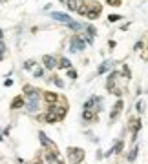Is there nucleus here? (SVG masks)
Wrapping results in <instances>:
<instances>
[{"label": "nucleus", "mask_w": 148, "mask_h": 164, "mask_svg": "<svg viewBox=\"0 0 148 164\" xmlns=\"http://www.w3.org/2000/svg\"><path fill=\"white\" fill-rule=\"evenodd\" d=\"M121 109H122V100H117V104L113 106V111H112V115H110V118H115L117 115L121 113Z\"/></svg>", "instance_id": "7"}, {"label": "nucleus", "mask_w": 148, "mask_h": 164, "mask_svg": "<svg viewBox=\"0 0 148 164\" xmlns=\"http://www.w3.org/2000/svg\"><path fill=\"white\" fill-rule=\"evenodd\" d=\"M93 117H95V115H93L91 109H84V111H82V118H84V120H91Z\"/></svg>", "instance_id": "12"}, {"label": "nucleus", "mask_w": 148, "mask_h": 164, "mask_svg": "<svg viewBox=\"0 0 148 164\" xmlns=\"http://www.w3.org/2000/svg\"><path fill=\"white\" fill-rule=\"evenodd\" d=\"M55 84H57V86H59V88H62V86H64V82L61 80V78H55Z\"/></svg>", "instance_id": "25"}, {"label": "nucleus", "mask_w": 148, "mask_h": 164, "mask_svg": "<svg viewBox=\"0 0 148 164\" xmlns=\"http://www.w3.org/2000/svg\"><path fill=\"white\" fill-rule=\"evenodd\" d=\"M84 48H86V44H84V40H82L81 37H73V38H71L70 49H71L73 53H77V51H84Z\"/></svg>", "instance_id": "2"}, {"label": "nucleus", "mask_w": 148, "mask_h": 164, "mask_svg": "<svg viewBox=\"0 0 148 164\" xmlns=\"http://www.w3.org/2000/svg\"><path fill=\"white\" fill-rule=\"evenodd\" d=\"M106 2H108V4H113V6H119L121 0H106Z\"/></svg>", "instance_id": "24"}, {"label": "nucleus", "mask_w": 148, "mask_h": 164, "mask_svg": "<svg viewBox=\"0 0 148 164\" xmlns=\"http://www.w3.org/2000/svg\"><path fill=\"white\" fill-rule=\"evenodd\" d=\"M2 35H4V33H2V29H0V40H2Z\"/></svg>", "instance_id": "29"}, {"label": "nucleus", "mask_w": 148, "mask_h": 164, "mask_svg": "<svg viewBox=\"0 0 148 164\" xmlns=\"http://www.w3.org/2000/svg\"><path fill=\"white\" fill-rule=\"evenodd\" d=\"M143 108H145V102H137V111H143Z\"/></svg>", "instance_id": "23"}, {"label": "nucleus", "mask_w": 148, "mask_h": 164, "mask_svg": "<svg viewBox=\"0 0 148 164\" xmlns=\"http://www.w3.org/2000/svg\"><path fill=\"white\" fill-rule=\"evenodd\" d=\"M61 2H66V0H61Z\"/></svg>", "instance_id": "30"}, {"label": "nucleus", "mask_w": 148, "mask_h": 164, "mask_svg": "<svg viewBox=\"0 0 148 164\" xmlns=\"http://www.w3.org/2000/svg\"><path fill=\"white\" fill-rule=\"evenodd\" d=\"M51 18L53 20H59V22H64V24H68L71 20L68 15H64V13H51Z\"/></svg>", "instance_id": "5"}, {"label": "nucleus", "mask_w": 148, "mask_h": 164, "mask_svg": "<svg viewBox=\"0 0 148 164\" xmlns=\"http://www.w3.org/2000/svg\"><path fill=\"white\" fill-rule=\"evenodd\" d=\"M68 27H71V29H75V31H79V29H82V24H79L75 20H70L68 22Z\"/></svg>", "instance_id": "13"}, {"label": "nucleus", "mask_w": 148, "mask_h": 164, "mask_svg": "<svg viewBox=\"0 0 148 164\" xmlns=\"http://www.w3.org/2000/svg\"><path fill=\"white\" fill-rule=\"evenodd\" d=\"M68 9L77 11V9H79V0H68Z\"/></svg>", "instance_id": "11"}, {"label": "nucleus", "mask_w": 148, "mask_h": 164, "mask_svg": "<svg viewBox=\"0 0 148 164\" xmlns=\"http://www.w3.org/2000/svg\"><path fill=\"white\" fill-rule=\"evenodd\" d=\"M68 75H70L71 78H75V77H77V73H75V71H73V69H70V71H68Z\"/></svg>", "instance_id": "26"}, {"label": "nucleus", "mask_w": 148, "mask_h": 164, "mask_svg": "<svg viewBox=\"0 0 148 164\" xmlns=\"http://www.w3.org/2000/svg\"><path fill=\"white\" fill-rule=\"evenodd\" d=\"M86 31H88V35H90V37H95V27H93V26H88Z\"/></svg>", "instance_id": "19"}, {"label": "nucleus", "mask_w": 148, "mask_h": 164, "mask_svg": "<svg viewBox=\"0 0 148 164\" xmlns=\"http://www.w3.org/2000/svg\"><path fill=\"white\" fill-rule=\"evenodd\" d=\"M68 155H70L71 164H77L79 161H82V157H84V151L79 150V148H70V150H68Z\"/></svg>", "instance_id": "1"}, {"label": "nucleus", "mask_w": 148, "mask_h": 164, "mask_svg": "<svg viewBox=\"0 0 148 164\" xmlns=\"http://www.w3.org/2000/svg\"><path fill=\"white\" fill-rule=\"evenodd\" d=\"M86 15H88V18H91V20H93V18H97L99 17V15H101V7H93V9H90V11H86Z\"/></svg>", "instance_id": "8"}, {"label": "nucleus", "mask_w": 148, "mask_h": 164, "mask_svg": "<svg viewBox=\"0 0 148 164\" xmlns=\"http://www.w3.org/2000/svg\"><path fill=\"white\" fill-rule=\"evenodd\" d=\"M121 15H110V17H108V20H110V22H113V20H121Z\"/></svg>", "instance_id": "21"}, {"label": "nucleus", "mask_w": 148, "mask_h": 164, "mask_svg": "<svg viewBox=\"0 0 148 164\" xmlns=\"http://www.w3.org/2000/svg\"><path fill=\"white\" fill-rule=\"evenodd\" d=\"M59 64H61L59 68H64V69H70L71 68V62L68 60V58H61V62H59Z\"/></svg>", "instance_id": "14"}, {"label": "nucleus", "mask_w": 148, "mask_h": 164, "mask_svg": "<svg viewBox=\"0 0 148 164\" xmlns=\"http://www.w3.org/2000/svg\"><path fill=\"white\" fill-rule=\"evenodd\" d=\"M4 53H6V44L0 40V55H4Z\"/></svg>", "instance_id": "22"}, {"label": "nucleus", "mask_w": 148, "mask_h": 164, "mask_svg": "<svg viewBox=\"0 0 148 164\" xmlns=\"http://www.w3.org/2000/svg\"><path fill=\"white\" fill-rule=\"evenodd\" d=\"M44 118H46V122H49V124H53V122H57V120H59L57 115H55V111H48Z\"/></svg>", "instance_id": "9"}, {"label": "nucleus", "mask_w": 148, "mask_h": 164, "mask_svg": "<svg viewBox=\"0 0 148 164\" xmlns=\"http://www.w3.org/2000/svg\"><path fill=\"white\" fill-rule=\"evenodd\" d=\"M42 62H44V66H46L48 69H53V68H57V60L51 57V55H46V57L42 58Z\"/></svg>", "instance_id": "4"}, {"label": "nucleus", "mask_w": 148, "mask_h": 164, "mask_svg": "<svg viewBox=\"0 0 148 164\" xmlns=\"http://www.w3.org/2000/svg\"><path fill=\"white\" fill-rule=\"evenodd\" d=\"M139 49H143V42H137L135 44V51H139Z\"/></svg>", "instance_id": "27"}, {"label": "nucleus", "mask_w": 148, "mask_h": 164, "mask_svg": "<svg viewBox=\"0 0 148 164\" xmlns=\"http://www.w3.org/2000/svg\"><path fill=\"white\" fill-rule=\"evenodd\" d=\"M42 73H44L42 69H37V71H35V77H42Z\"/></svg>", "instance_id": "28"}, {"label": "nucleus", "mask_w": 148, "mask_h": 164, "mask_svg": "<svg viewBox=\"0 0 148 164\" xmlns=\"http://www.w3.org/2000/svg\"><path fill=\"white\" fill-rule=\"evenodd\" d=\"M38 109V93L37 95H31L29 97V102H28V111H37Z\"/></svg>", "instance_id": "3"}, {"label": "nucleus", "mask_w": 148, "mask_h": 164, "mask_svg": "<svg viewBox=\"0 0 148 164\" xmlns=\"http://www.w3.org/2000/svg\"><path fill=\"white\" fill-rule=\"evenodd\" d=\"M38 137H40V142H42V146H49V141H48V137L44 135V133H40Z\"/></svg>", "instance_id": "17"}, {"label": "nucleus", "mask_w": 148, "mask_h": 164, "mask_svg": "<svg viewBox=\"0 0 148 164\" xmlns=\"http://www.w3.org/2000/svg\"><path fill=\"white\" fill-rule=\"evenodd\" d=\"M0 58H2V55H0Z\"/></svg>", "instance_id": "32"}, {"label": "nucleus", "mask_w": 148, "mask_h": 164, "mask_svg": "<svg viewBox=\"0 0 148 164\" xmlns=\"http://www.w3.org/2000/svg\"><path fill=\"white\" fill-rule=\"evenodd\" d=\"M110 66H112L110 62H104L101 68H99V71H97V73H104V71H108V69H110Z\"/></svg>", "instance_id": "16"}, {"label": "nucleus", "mask_w": 148, "mask_h": 164, "mask_svg": "<svg viewBox=\"0 0 148 164\" xmlns=\"http://www.w3.org/2000/svg\"><path fill=\"white\" fill-rule=\"evenodd\" d=\"M121 150H122V142H117L115 146L110 150V153H121Z\"/></svg>", "instance_id": "15"}, {"label": "nucleus", "mask_w": 148, "mask_h": 164, "mask_svg": "<svg viewBox=\"0 0 148 164\" xmlns=\"http://www.w3.org/2000/svg\"><path fill=\"white\" fill-rule=\"evenodd\" d=\"M22 106H24V98H22V97H17V98L11 102V108H13V109H18V108H22Z\"/></svg>", "instance_id": "10"}, {"label": "nucleus", "mask_w": 148, "mask_h": 164, "mask_svg": "<svg viewBox=\"0 0 148 164\" xmlns=\"http://www.w3.org/2000/svg\"><path fill=\"white\" fill-rule=\"evenodd\" d=\"M35 164H40V162H35Z\"/></svg>", "instance_id": "31"}, {"label": "nucleus", "mask_w": 148, "mask_h": 164, "mask_svg": "<svg viewBox=\"0 0 148 164\" xmlns=\"http://www.w3.org/2000/svg\"><path fill=\"white\" fill-rule=\"evenodd\" d=\"M44 98H46L48 104H55L59 100V95H57V93H51V91H46V93H44Z\"/></svg>", "instance_id": "6"}, {"label": "nucleus", "mask_w": 148, "mask_h": 164, "mask_svg": "<svg viewBox=\"0 0 148 164\" xmlns=\"http://www.w3.org/2000/svg\"><path fill=\"white\" fill-rule=\"evenodd\" d=\"M33 66H35V60H26V64H24V68H26V69H31Z\"/></svg>", "instance_id": "20"}, {"label": "nucleus", "mask_w": 148, "mask_h": 164, "mask_svg": "<svg viewBox=\"0 0 148 164\" xmlns=\"http://www.w3.org/2000/svg\"><path fill=\"white\" fill-rule=\"evenodd\" d=\"M135 157H137V148H134V150L130 151V155H128V161H134Z\"/></svg>", "instance_id": "18"}]
</instances>
